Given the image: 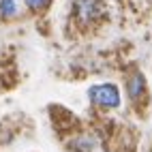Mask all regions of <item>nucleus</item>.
I'll list each match as a JSON object with an SVG mask.
<instances>
[{
	"label": "nucleus",
	"instance_id": "nucleus-4",
	"mask_svg": "<svg viewBox=\"0 0 152 152\" xmlns=\"http://www.w3.org/2000/svg\"><path fill=\"white\" fill-rule=\"evenodd\" d=\"M17 13H19L17 0H0V17H2V19H11Z\"/></svg>",
	"mask_w": 152,
	"mask_h": 152
},
{
	"label": "nucleus",
	"instance_id": "nucleus-5",
	"mask_svg": "<svg viewBox=\"0 0 152 152\" xmlns=\"http://www.w3.org/2000/svg\"><path fill=\"white\" fill-rule=\"evenodd\" d=\"M49 2H52V0H24V4L30 9V11H45V9L49 7Z\"/></svg>",
	"mask_w": 152,
	"mask_h": 152
},
{
	"label": "nucleus",
	"instance_id": "nucleus-1",
	"mask_svg": "<svg viewBox=\"0 0 152 152\" xmlns=\"http://www.w3.org/2000/svg\"><path fill=\"white\" fill-rule=\"evenodd\" d=\"M88 99L96 107L103 109H116L120 105V90L114 84H96L88 88Z\"/></svg>",
	"mask_w": 152,
	"mask_h": 152
},
{
	"label": "nucleus",
	"instance_id": "nucleus-3",
	"mask_svg": "<svg viewBox=\"0 0 152 152\" xmlns=\"http://www.w3.org/2000/svg\"><path fill=\"white\" fill-rule=\"evenodd\" d=\"M126 92H129V96H131V101H137L144 96V92H146V82H144V77H141L139 73H133L129 77V82H126Z\"/></svg>",
	"mask_w": 152,
	"mask_h": 152
},
{
	"label": "nucleus",
	"instance_id": "nucleus-2",
	"mask_svg": "<svg viewBox=\"0 0 152 152\" xmlns=\"http://www.w3.org/2000/svg\"><path fill=\"white\" fill-rule=\"evenodd\" d=\"M73 15L82 26H90L101 19L103 15V2L101 0H75Z\"/></svg>",
	"mask_w": 152,
	"mask_h": 152
}]
</instances>
